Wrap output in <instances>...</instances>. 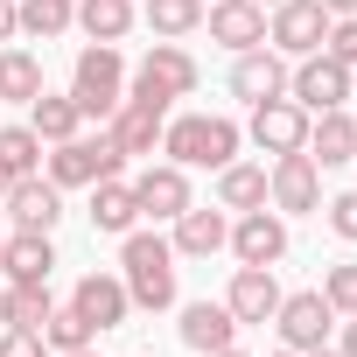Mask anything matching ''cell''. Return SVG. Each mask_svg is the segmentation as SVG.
<instances>
[{"instance_id": "cell-1", "label": "cell", "mask_w": 357, "mask_h": 357, "mask_svg": "<svg viewBox=\"0 0 357 357\" xmlns=\"http://www.w3.org/2000/svg\"><path fill=\"white\" fill-rule=\"evenodd\" d=\"M119 280H126V294H133V308H147V315H161V308H175V245L161 238V231H126L119 238Z\"/></svg>"}, {"instance_id": "cell-2", "label": "cell", "mask_w": 357, "mask_h": 357, "mask_svg": "<svg viewBox=\"0 0 357 357\" xmlns=\"http://www.w3.org/2000/svg\"><path fill=\"white\" fill-rule=\"evenodd\" d=\"M238 140H245V126L225 112H175L161 126V154L175 168H225V161H238Z\"/></svg>"}, {"instance_id": "cell-3", "label": "cell", "mask_w": 357, "mask_h": 357, "mask_svg": "<svg viewBox=\"0 0 357 357\" xmlns=\"http://www.w3.org/2000/svg\"><path fill=\"white\" fill-rule=\"evenodd\" d=\"M43 175L56 190H91V183H105V175H126V154H119V140L98 126V133H70V140H56V147H43Z\"/></svg>"}, {"instance_id": "cell-4", "label": "cell", "mask_w": 357, "mask_h": 357, "mask_svg": "<svg viewBox=\"0 0 357 357\" xmlns=\"http://www.w3.org/2000/svg\"><path fill=\"white\" fill-rule=\"evenodd\" d=\"M70 98L84 119H112V105L126 98V56L119 43H84L70 63Z\"/></svg>"}, {"instance_id": "cell-5", "label": "cell", "mask_w": 357, "mask_h": 357, "mask_svg": "<svg viewBox=\"0 0 357 357\" xmlns=\"http://www.w3.org/2000/svg\"><path fill=\"white\" fill-rule=\"evenodd\" d=\"M197 77H204V70H197V56H190L183 43H154V50H147V56L133 63V77H126V91L168 112L175 98H190V91H197Z\"/></svg>"}, {"instance_id": "cell-6", "label": "cell", "mask_w": 357, "mask_h": 357, "mask_svg": "<svg viewBox=\"0 0 357 357\" xmlns=\"http://www.w3.org/2000/svg\"><path fill=\"white\" fill-rule=\"evenodd\" d=\"M287 98L315 119V112H336V105H350V70L336 63V56H294V70H287Z\"/></svg>"}, {"instance_id": "cell-7", "label": "cell", "mask_w": 357, "mask_h": 357, "mask_svg": "<svg viewBox=\"0 0 357 357\" xmlns=\"http://www.w3.org/2000/svg\"><path fill=\"white\" fill-rule=\"evenodd\" d=\"M266 204H273L280 218L322 211V168L308 161V147H301V154H273V168H266Z\"/></svg>"}, {"instance_id": "cell-8", "label": "cell", "mask_w": 357, "mask_h": 357, "mask_svg": "<svg viewBox=\"0 0 357 357\" xmlns=\"http://www.w3.org/2000/svg\"><path fill=\"white\" fill-rule=\"evenodd\" d=\"M329 8L322 0H280V8H266V43L280 50V56H315L322 50V36H329Z\"/></svg>"}, {"instance_id": "cell-9", "label": "cell", "mask_w": 357, "mask_h": 357, "mask_svg": "<svg viewBox=\"0 0 357 357\" xmlns=\"http://www.w3.org/2000/svg\"><path fill=\"white\" fill-rule=\"evenodd\" d=\"M273 329H280V343H287V350H322V343H329V329H336V308L322 301V287H301V294H280Z\"/></svg>"}, {"instance_id": "cell-10", "label": "cell", "mask_w": 357, "mask_h": 357, "mask_svg": "<svg viewBox=\"0 0 357 357\" xmlns=\"http://www.w3.org/2000/svg\"><path fill=\"white\" fill-rule=\"evenodd\" d=\"M133 204H140V218H154V225H175L197 197H190V168H175V161H147L140 175H133Z\"/></svg>"}, {"instance_id": "cell-11", "label": "cell", "mask_w": 357, "mask_h": 357, "mask_svg": "<svg viewBox=\"0 0 357 357\" xmlns=\"http://www.w3.org/2000/svg\"><path fill=\"white\" fill-rule=\"evenodd\" d=\"M231 252H238V266H280L287 259V218L266 204V211H245V218H231V238H225Z\"/></svg>"}, {"instance_id": "cell-12", "label": "cell", "mask_w": 357, "mask_h": 357, "mask_svg": "<svg viewBox=\"0 0 357 357\" xmlns=\"http://www.w3.org/2000/svg\"><path fill=\"white\" fill-rule=\"evenodd\" d=\"M231 98H238V105H266V98H287V56H280L273 43L245 50V56L231 63Z\"/></svg>"}, {"instance_id": "cell-13", "label": "cell", "mask_w": 357, "mask_h": 357, "mask_svg": "<svg viewBox=\"0 0 357 357\" xmlns=\"http://www.w3.org/2000/svg\"><path fill=\"white\" fill-rule=\"evenodd\" d=\"M252 147L259 154H301L308 147V112L294 105V98H266V105H252Z\"/></svg>"}, {"instance_id": "cell-14", "label": "cell", "mask_w": 357, "mask_h": 357, "mask_svg": "<svg viewBox=\"0 0 357 357\" xmlns=\"http://www.w3.org/2000/svg\"><path fill=\"white\" fill-rule=\"evenodd\" d=\"M204 22H211V43H225L231 56L266 43V8L259 0H204Z\"/></svg>"}, {"instance_id": "cell-15", "label": "cell", "mask_w": 357, "mask_h": 357, "mask_svg": "<svg viewBox=\"0 0 357 357\" xmlns=\"http://www.w3.org/2000/svg\"><path fill=\"white\" fill-rule=\"evenodd\" d=\"M161 126H168V112H161V105H147V98H133V91H126V98L112 105V119H105V133L119 140V154H126V161L154 154V147H161Z\"/></svg>"}, {"instance_id": "cell-16", "label": "cell", "mask_w": 357, "mask_h": 357, "mask_svg": "<svg viewBox=\"0 0 357 357\" xmlns=\"http://www.w3.org/2000/svg\"><path fill=\"white\" fill-rule=\"evenodd\" d=\"M70 308L105 336V329H119V322L133 315V294H126V280H119V273H84V280L70 287Z\"/></svg>"}, {"instance_id": "cell-17", "label": "cell", "mask_w": 357, "mask_h": 357, "mask_svg": "<svg viewBox=\"0 0 357 357\" xmlns=\"http://www.w3.org/2000/svg\"><path fill=\"white\" fill-rule=\"evenodd\" d=\"M8 218H15V231H56L63 190L50 183V175H22V183L8 190Z\"/></svg>"}, {"instance_id": "cell-18", "label": "cell", "mask_w": 357, "mask_h": 357, "mask_svg": "<svg viewBox=\"0 0 357 357\" xmlns=\"http://www.w3.org/2000/svg\"><path fill=\"white\" fill-rule=\"evenodd\" d=\"M225 308L238 315V329H245V322H273V308H280V280H273V266H238L231 287H225Z\"/></svg>"}, {"instance_id": "cell-19", "label": "cell", "mask_w": 357, "mask_h": 357, "mask_svg": "<svg viewBox=\"0 0 357 357\" xmlns=\"http://www.w3.org/2000/svg\"><path fill=\"white\" fill-rule=\"evenodd\" d=\"M225 238H231V211H204V204H190L183 218H175V259H211V252H225Z\"/></svg>"}, {"instance_id": "cell-20", "label": "cell", "mask_w": 357, "mask_h": 357, "mask_svg": "<svg viewBox=\"0 0 357 357\" xmlns=\"http://www.w3.org/2000/svg\"><path fill=\"white\" fill-rule=\"evenodd\" d=\"M175 336H183L197 357H211V350L238 343V315H231L225 301H190V308H183V322H175Z\"/></svg>"}, {"instance_id": "cell-21", "label": "cell", "mask_w": 357, "mask_h": 357, "mask_svg": "<svg viewBox=\"0 0 357 357\" xmlns=\"http://www.w3.org/2000/svg\"><path fill=\"white\" fill-rule=\"evenodd\" d=\"M308 161H315V168H343V161H357V119H350L343 105L308 119Z\"/></svg>"}, {"instance_id": "cell-22", "label": "cell", "mask_w": 357, "mask_h": 357, "mask_svg": "<svg viewBox=\"0 0 357 357\" xmlns=\"http://www.w3.org/2000/svg\"><path fill=\"white\" fill-rule=\"evenodd\" d=\"M133 225H140V204H133V183H126V175H105V183H91V231L126 238Z\"/></svg>"}, {"instance_id": "cell-23", "label": "cell", "mask_w": 357, "mask_h": 357, "mask_svg": "<svg viewBox=\"0 0 357 357\" xmlns=\"http://www.w3.org/2000/svg\"><path fill=\"white\" fill-rule=\"evenodd\" d=\"M218 211H231V218L266 211V161H225L218 168Z\"/></svg>"}, {"instance_id": "cell-24", "label": "cell", "mask_w": 357, "mask_h": 357, "mask_svg": "<svg viewBox=\"0 0 357 357\" xmlns=\"http://www.w3.org/2000/svg\"><path fill=\"white\" fill-rule=\"evenodd\" d=\"M0 266H8V280H50V273H56V245H50V231H8Z\"/></svg>"}, {"instance_id": "cell-25", "label": "cell", "mask_w": 357, "mask_h": 357, "mask_svg": "<svg viewBox=\"0 0 357 357\" xmlns=\"http://www.w3.org/2000/svg\"><path fill=\"white\" fill-rule=\"evenodd\" d=\"M43 91H50L43 84V56L22 50V43H8V50H0V105H29Z\"/></svg>"}, {"instance_id": "cell-26", "label": "cell", "mask_w": 357, "mask_h": 357, "mask_svg": "<svg viewBox=\"0 0 357 357\" xmlns=\"http://www.w3.org/2000/svg\"><path fill=\"white\" fill-rule=\"evenodd\" d=\"M50 280H8V287H0V322H8V329H43L50 322Z\"/></svg>"}, {"instance_id": "cell-27", "label": "cell", "mask_w": 357, "mask_h": 357, "mask_svg": "<svg viewBox=\"0 0 357 357\" xmlns=\"http://www.w3.org/2000/svg\"><path fill=\"white\" fill-rule=\"evenodd\" d=\"M29 126H36V140H43V147H56V140H70V133L84 126V112H77V98H70V91H63V98H56V91H43V98H29Z\"/></svg>"}, {"instance_id": "cell-28", "label": "cell", "mask_w": 357, "mask_h": 357, "mask_svg": "<svg viewBox=\"0 0 357 357\" xmlns=\"http://www.w3.org/2000/svg\"><path fill=\"white\" fill-rule=\"evenodd\" d=\"M70 15H77V29H84L91 43H119V36L140 22V15H133V0H77Z\"/></svg>"}, {"instance_id": "cell-29", "label": "cell", "mask_w": 357, "mask_h": 357, "mask_svg": "<svg viewBox=\"0 0 357 357\" xmlns=\"http://www.w3.org/2000/svg\"><path fill=\"white\" fill-rule=\"evenodd\" d=\"M147 29L154 43H183L204 29V0H147Z\"/></svg>"}, {"instance_id": "cell-30", "label": "cell", "mask_w": 357, "mask_h": 357, "mask_svg": "<svg viewBox=\"0 0 357 357\" xmlns=\"http://www.w3.org/2000/svg\"><path fill=\"white\" fill-rule=\"evenodd\" d=\"M15 15H22V36H36V43H56L77 29L70 0H15Z\"/></svg>"}, {"instance_id": "cell-31", "label": "cell", "mask_w": 357, "mask_h": 357, "mask_svg": "<svg viewBox=\"0 0 357 357\" xmlns=\"http://www.w3.org/2000/svg\"><path fill=\"white\" fill-rule=\"evenodd\" d=\"M43 343H50V357H70V350H91V343H98V329H91L77 308H50V322H43Z\"/></svg>"}, {"instance_id": "cell-32", "label": "cell", "mask_w": 357, "mask_h": 357, "mask_svg": "<svg viewBox=\"0 0 357 357\" xmlns=\"http://www.w3.org/2000/svg\"><path fill=\"white\" fill-rule=\"evenodd\" d=\"M0 168L15 175H43V140H36V126H0Z\"/></svg>"}, {"instance_id": "cell-33", "label": "cell", "mask_w": 357, "mask_h": 357, "mask_svg": "<svg viewBox=\"0 0 357 357\" xmlns=\"http://www.w3.org/2000/svg\"><path fill=\"white\" fill-rule=\"evenodd\" d=\"M322 301H329L336 315H357V259H336V266L322 273Z\"/></svg>"}, {"instance_id": "cell-34", "label": "cell", "mask_w": 357, "mask_h": 357, "mask_svg": "<svg viewBox=\"0 0 357 357\" xmlns=\"http://www.w3.org/2000/svg\"><path fill=\"white\" fill-rule=\"evenodd\" d=\"M322 56H336L343 70H357V15H336L329 36H322Z\"/></svg>"}, {"instance_id": "cell-35", "label": "cell", "mask_w": 357, "mask_h": 357, "mask_svg": "<svg viewBox=\"0 0 357 357\" xmlns=\"http://www.w3.org/2000/svg\"><path fill=\"white\" fill-rule=\"evenodd\" d=\"M322 218H329V231H336L343 245H357V190H343V197H329V204H322Z\"/></svg>"}, {"instance_id": "cell-36", "label": "cell", "mask_w": 357, "mask_h": 357, "mask_svg": "<svg viewBox=\"0 0 357 357\" xmlns=\"http://www.w3.org/2000/svg\"><path fill=\"white\" fill-rule=\"evenodd\" d=\"M0 357H50V343H43V329H8L0 336Z\"/></svg>"}, {"instance_id": "cell-37", "label": "cell", "mask_w": 357, "mask_h": 357, "mask_svg": "<svg viewBox=\"0 0 357 357\" xmlns=\"http://www.w3.org/2000/svg\"><path fill=\"white\" fill-rule=\"evenodd\" d=\"M22 36V15H15V0H0V43H15Z\"/></svg>"}, {"instance_id": "cell-38", "label": "cell", "mask_w": 357, "mask_h": 357, "mask_svg": "<svg viewBox=\"0 0 357 357\" xmlns=\"http://www.w3.org/2000/svg\"><path fill=\"white\" fill-rule=\"evenodd\" d=\"M343 357H357V315H343V343H336Z\"/></svg>"}, {"instance_id": "cell-39", "label": "cell", "mask_w": 357, "mask_h": 357, "mask_svg": "<svg viewBox=\"0 0 357 357\" xmlns=\"http://www.w3.org/2000/svg\"><path fill=\"white\" fill-rule=\"evenodd\" d=\"M322 8H329V15H357V0H322Z\"/></svg>"}, {"instance_id": "cell-40", "label": "cell", "mask_w": 357, "mask_h": 357, "mask_svg": "<svg viewBox=\"0 0 357 357\" xmlns=\"http://www.w3.org/2000/svg\"><path fill=\"white\" fill-rule=\"evenodd\" d=\"M301 357H343V350H329V343H322V350H301Z\"/></svg>"}, {"instance_id": "cell-41", "label": "cell", "mask_w": 357, "mask_h": 357, "mask_svg": "<svg viewBox=\"0 0 357 357\" xmlns=\"http://www.w3.org/2000/svg\"><path fill=\"white\" fill-rule=\"evenodd\" d=\"M211 357H245V350H238V343H225V350H211Z\"/></svg>"}, {"instance_id": "cell-42", "label": "cell", "mask_w": 357, "mask_h": 357, "mask_svg": "<svg viewBox=\"0 0 357 357\" xmlns=\"http://www.w3.org/2000/svg\"><path fill=\"white\" fill-rule=\"evenodd\" d=\"M8 190H15V175H8V168H0V197H8Z\"/></svg>"}, {"instance_id": "cell-43", "label": "cell", "mask_w": 357, "mask_h": 357, "mask_svg": "<svg viewBox=\"0 0 357 357\" xmlns=\"http://www.w3.org/2000/svg\"><path fill=\"white\" fill-rule=\"evenodd\" d=\"M273 357H301V350H273Z\"/></svg>"}, {"instance_id": "cell-44", "label": "cell", "mask_w": 357, "mask_h": 357, "mask_svg": "<svg viewBox=\"0 0 357 357\" xmlns=\"http://www.w3.org/2000/svg\"><path fill=\"white\" fill-rule=\"evenodd\" d=\"M350 98H357V70H350Z\"/></svg>"}, {"instance_id": "cell-45", "label": "cell", "mask_w": 357, "mask_h": 357, "mask_svg": "<svg viewBox=\"0 0 357 357\" xmlns=\"http://www.w3.org/2000/svg\"><path fill=\"white\" fill-rule=\"evenodd\" d=\"M70 357H98V350H70Z\"/></svg>"}, {"instance_id": "cell-46", "label": "cell", "mask_w": 357, "mask_h": 357, "mask_svg": "<svg viewBox=\"0 0 357 357\" xmlns=\"http://www.w3.org/2000/svg\"><path fill=\"white\" fill-rule=\"evenodd\" d=\"M259 8H280V0H259Z\"/></svg>"}, {"instance_id": "cell-47", "label": "cell", "mask_w": 357, "mask_h": 357, "mask_svg": "<svg viewBox=\"0 0 357 357\" xmlns=\"http://www.w3.org/2000/svg\"><path fill=\"white\" fill-rule=\"evenodd\" d=\"M0 245H8V231H0Z\"/></svg>"}, {"instance_id": "cell-48", "label": "cell", "mask_w": 357, "mask_h": 357, "mask_svg": "<svg viewBox=\"0 0 357 357\" xmlns=\"http://www.w3.org/2000/svg\"><path fill=\"white\" fill-rule=\"evenodd\" d=\"M70 8H77V0H70Z\"/></svg>"}]
</instances>
